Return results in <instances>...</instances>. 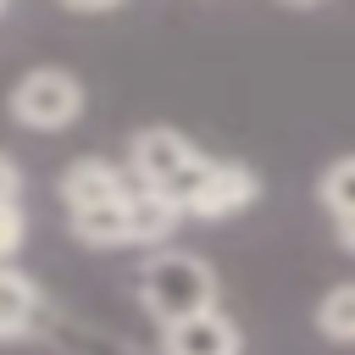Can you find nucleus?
<instances>
[{"label":"nucleus","instance_id":"obj_1","mask_svg":"<svg viewBox=\"0 0 355 355\" xmlns=\"http://www.w3.org/2000/svg\"><path fill=\"white\" fill-rule=\"evenodd\" d=\"M122 166H128V178L139 183V194L161 200V205L183 222V216H194L216 155H205L200 144H189L178 128H139Z\"/></svg>","mask_w":355,"mask_h":355},{"label":"nucleus","instance_id":"obj_10","mask_svg":"<svg viewBox=\"0 0 355 355\" xmlns=\"http://www.w3.org/2000/svg\"><path fill=\"white\" fill-rule=\"evenodd\" d=\"M0 205H22V172L0 155Z\"/></svg>","mask_w":355,"mask_h":355},{"label":"nucleus","instance_id":"obj_8","mask_svg":"<svg viewBox=\"0 0 355 355\" xmlns=\"http://www.w3.org/2000/svg\"><path fill=\"white\" fill-rule=\"evenodd\" d=\"M316 333L333 344H355V283H333L316 300Z\"/></svg>","mask_w":355,"mask_h":355},{"label":"nucleus","instance_id":"obj_12","mask_svg":"<svg viewBox=\"0 0 355 355\" xmlns=\"http://www.w3.org/2000/svg\"><path fill=\"white\" fill-rule=\"evenodd\" d=\"M0 17H6V6H0Z\"/></svg>","mask_w":355,"mask_h":355},{"label":"nucleus","instance_id":"obj_5","mask_svg":"<svg viewBox=\"0 0 355 355\" xmlns=\"http://www.w3.org/2000/svg\"><path fill=\"white\" fill-rule=\"evenodd\" d=\"M161 355H244V338H239L233 316L200 311V316H183V322L161 327Z\"/></svg>","mask_w":355,"mask_h":355},{"label":"nucleus","instance_id":"obj_2","mask_svg":"<svg viewBox=\"0 0 355 355\" xmlns=\"http://www.w3.org/2000/svg\"><path fill=\"white\" fill-rule=\"evenodd\" d=\"M139 294H144V311H155V322L166 327V322L216 311V272H211V261H200L189 250H161L144 261Z\"/></svg>","mask_w":355,"mask_h":355},{"label":"nucleus","instance_id":"obj_9","mask_svg":"<svg viewBox=\"0 0 355 355\" xmlns=\"http://www.w3.org/2000/svg\"><path fill=\"white\" fill-rule=\"evenodd\" d=\"M316 200L333 211V216H355V155H338L322 166L316 178Z\"/></svg>","mask_w":355,"mask_h":355},{"label":"nucleus","instance_id":"obj_11","mask_svg":"<svg viewBox=\"0 0 355 355\" xmlns=\"http://www.w3.org/2000/svg\"><path fill=\"white\" fill-rule=\"evenodd\" d=\"M338 244L355 255V216H338Z\"/></svg>","mask_w":355,"mask_h":355},{"label":"nucleus","instance_id":"obj_4","mask_svg":"<svg viewBox=\"0 0 355 355\" xmlns=\"http://www.w3.org/2000/svg\"><path fill=\"white\" fill-rule=\"evenodd\" d=\"M139 183L128 178V166L105 161V155H78L61 172V200L67 211H89V205H111V200H133Z\"/></svg>","mask_w":355,"mask_h":355},{"label":"nucleus","instance_id":"obj_6","mask_svg":"<svg viewBox=\"0 0 355 355\" xmlns=\"http://www.w3.org/2000/svg\"><path fill=\"white\" fill-rule=\"evenodd\" d=\"M255 200H261V178H255L244 161H222V155H216L194 216H200V222H216V216H233V211H244V205H255Z\"/></svg>","mask_w":355,"mask_h":355},{"label":"nucleus","instance_id":"obj_7","mask_svg":"<svg viewBox=\"0 0 355 355\" xmlns=\"http://www.w3.org/2000/svg\"><path fill=\"white\" fill-rule=\"evenodd\" d=\"M39 316H44L39 283H33L28 272H17V266H0V344L28 338V333L39 327Z\"/></svg>","mask_w":355,"mask_h":355},{"label":"nucleus","instance_id":"obj_3","mask_svg":"<svg viewBox=\"0 0 355 355\" xmlns=\"http://www.w3.org/2000/svg\"><path fill=\"white\" fill-rule=\"evenodd\" d=\"M6 111H11V122L33 128V133H61L83 116V83L67 67H33L11 83Z\"/></svg>","mask_w":355,"mask_h":355}]
</instances>
